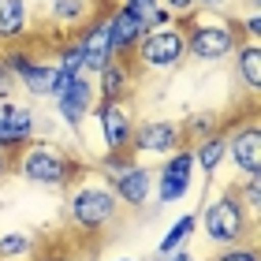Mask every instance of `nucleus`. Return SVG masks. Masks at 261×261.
Instances as JSON below:
<instances>
[{
  "label": "nucleus",
  "mask_w": 261,
  "mask_h": 261,
  "mask_svg": "<svg viewBox=\"0 0 261 261\" xmlns=\"http://www.w3.org/2000/svg\"><path fill=\"white\" fill-rule=\"evenodd\" d=\"M201 224H205L209 243H217V246H239V243H246L254 235L257 217H250V209L239 201L235 187H228L220 198H213L209 205H205Z\"/></svg>",
  "instance_id": "nucleus-1"
},
{
  "label": "nucleus",
  "mask_w": 261,
  "mask_h": 261,
  "mask_svg": "<svg viewBox=\"0 0 261 261\" xmlns=\"http://www.w3.org/2000/svg\"><path fill=\"white\" fill-rule=\"evenodd\" d=\"M15 172L34 187H67V179L75 175V161L67 157L60 146L53 142H27L15 157Z\"/></svg>",
  "instance_id": "nucleus-2"
},
{
  "label": "nucleus",
  "mask_w": 261,
  "mask_h": 261,
  "mask_svg": "<svg viewBox=\"0 0 261 261\" xmlns=\"http://www.w3.org/2000/svg\"><path fill=\"white\" fill-rule=\"evenodd\" d=\"M120 209L123 205H120V198L112 194L109 183H82L67 198V217H71V224H75L79 231L109 228V224H116Z\"/></svg>",
  "instance_id": "nucleus-3"
},
{
  "label": "nucleus",
  "mask_w": 261,
  "mask_h": 261,
  "mask_svg": "<svg viewBox=\"0 0 261 261\" xmlns=\"http://www.w3.org/2000/svg\"><path fill=\"white\" fill-rule=\"evenodd\" d=\"M239 49V22L209 19V22H187V56L201 64H217Z\"/></svg>",
  "instance_id": "nucleus-4"
},
{
  "label": "nucleus",
  "mask_w": 261,
  "mask_h": 261,
  "mask_svg": "<svg viewBox=\"0 0 261 261\" xmlns=\"http://www.w3.org/2000/svg\"><path fill=\"white\" fill-rule=\"evenodd\" d=\"M135 60L149 71H172L187 60V27H157V30H146L142 41L135 45Z\"/></svg>",
  "instance_id": "nucleus-5"
},
{
  "label": "nucleus",
  "mask_w": 261,
  "mask_h": 261,
  "mask_svg": "<svg viewBox=\"0 0 261 261\" xmlns=\"http://www.w3.org/2000/svg\"><path fill=\"white\" fill-rule=\"evenodd\" d=\"M105 175H109L112 194L120 198V205H127V209H142L153 194V172L142 168V164L123 161V153H109V157H105Z\"/></svg>",
  "instance_id": "nucleus-6"
},
{
  "label": "nucleus",
  "mask_w": 261,
  "mask_h": 261,
  "mask_svg": "<svg viewBox=\"0 0 261 261\" xmlns=\"http://www.w3.org/2000/svg\"><path fill=\"white\" fill-rule=\"evenodd\" d=\"M191 179H194V153L191 149H175L168 153V164L157 172V201H179L187 191H191Z\"/></svg>",
  "instance_id": "nucleus-7"
},
{
  "label": "nucleus",
  "mask_w": 261,
  "mask_h": 261,
  "mask_svg": "<svg viewBox=\"0 0 261 261\" xmlns=\"http://www.w3.org/2000/svg\"><path fill=\"white\" fill-rule=\"evenodd\" d=\"M183 146V127L172 120H146L130 130V146L135 153H175Z\"/></svg>",
  "instance_id": "nucleus-8"
},
{
  "label": "nucleus",
  "mask_w": 261,
  "mask_h": 261,
  "mask_svg": "<svg viewBox=\"0 0 261 261\" xmlns=\"http://www.w3.org/2000/svg\"><path fill=\"white\" fill-rule=\"evenodd\" d=\"M90 112H93V82L86 79V71H82V75H71V82L56 93V116H60L71 130H79Z\"/></svg>",
  "instance_id": "nucleus-9"
},
{
  "label": "nucleus",
  "mask_w": 261,
  "mask_h": 261,
  "mask_svg": "<svg viewBox=\"0 0 261 261\" xmlns=\"http://www.w3.org/2000/svg\"><path fill=\"white\" fill-rule=\"evenodd\" d=\"M228 138V157L235 161V168L243 175H261V127L257 120H246L243 127H235Z\"/></svg>",
  "instance_id": "nucleus-10"
},
{
  "label": "nucleus",
  "mask_w": 261,
  "mask_h": 261,
  "mask_svg": "<svg viewBox=\"0 0 261 261\" xmlns=\"http://www.w3.org/2000/svg\"><path fill=\"white\" fill-rule=\"evenodd\" d=\"M34 127H38L34 109L15 105V101H4V105H0V149H4V153L27 146V142L34 138Z\"/></svg>",
  "instance_id": "nucleus-11"
},
{
  "label": "nucleus",
  "mask_w": 261,
  "mask_h": 261,
  "mask_svg": "<svg viewBox=\"0 0 261 261\" xmlns=\"http://www.w3.org/2000/svg\"><path fill=\"white\" fill-rule=\"evenodd\" d=\"M93 116H97V123H101V138H105V146H109V153H127L135 123H130L123 101H101L97 109H93Z\"/></svg>",
  "instance_id": "nucleus-12"
},
{
  "label": "nucleus",
  "mask_w": 261,
  "mask_h": 261,
  "mask_svg": "<svg viewBox=\"0 0 261 261\" xmlns=\"http://www.w3.org/2000/svg\"><path fill=\"white\" fill-rule=\"evenodd\" d=\"M79 53H82V71H97L112 60V34H109V15H101V19H93L86 30L79 34Z\"/></svg>",
  "instance_id": "nucleus-13"
},
{
  "label": "nucleus",
  "mask_w": 261,
  "mask_h": 261,
  "mask_svg": "<svg viewBox=\"0 0 261 261\" xmlns=\"http://www.w3.org/2000/svg\"><path fill=\"white\" fill-rule=\"evenodd\" d=\"M15 82L30 93V97H56V93H60L67 82H71V75H67L64 67H56V64H41V60H34Z\"/></svg>",
  "instance_id": "nucleus-14"
},
{
  "label": "nucleus",
  "mask_w": 261,
  "mask_h": 261,
  "mask_svg": "<svg viewBox=\"0 0 261 261\" xmlns=\"http://www.w3.org/2000/svg\"><path fill=\"white\" fill-rule=\"evenodd\" d=\"M130 86H135V64H130V56H112L97 71V90H101L105 101H123Z\"/></svg>",
  "instance_id": "nucleus-15"
},
{
  "label": "nucleus",
  "mask_w": 261,
  "mask_h": 261,
  "mask_svg": "<svg viewBox=\"0 0 261 261\" xmlns=\"http://www.w3.org/2000/svg\"><path fill=\"white\" fill-rule=\"evenodd\" d=\"M109 34H112V53L130 56L135 45L142 41V34H146V27H142L127 8H116V11H109Z\"/></svg>",
  "instance_id": "nucleus-16"
},
{
  "label": "nucleus",
  "mask_w": 261,
  "mask_h": 261,
  "mask_svg": "<svg viewBox=\"0 0 261 261\" xmlns=\"http://www.w3.org/2000/svg\"><path fill=\"white\" fill-rule=\"evenodd\" d=\"M30 30V4L27 0H0V41H19Z\"/></svg>",
  "instance_id": "nucleus-17"
},
{
  "label": "nucleus",
  "mask_w": 261,
  "mask_h": 261,
  "mask_svg": "<svg viewBox=\"0 0 261 261\" xmlns=\"http://www.w3.org/2000/svg\"><path fill=\"white\" fill-rule=\"evenodd\" d=\"M235 71L246 82V90L257 93L261 90V41H239L235 49Z\"/></svg>",
  "instance_id": "nucleus-18"
},
{
  "label": "nucleus",
  "mask_w": 261,
  "mask_h": 261,
  "mask_svg": "<svg viewBox=\"0 0 261 261\" xmlns=\"http://www.w3.org/2000/svg\"><path fill=\"white\" fill-rule=\"evenodd\" d=\"M191 153H194V164H198V168L205 172V175H213V172L220 168V161L228 157V138H224L220 130H213L209 138L194 142V149H191Z\"/></svg>",
  "instance_id": "nucleus-19"
},
{
  "label": "nucleus",
  "mask_w": 261,
  "mask_h": 261,
  "mask_svg": "<svg viewBox=\"0 0 261 261\" xmlns=\"http://www.w3.org/2000/svg\"><path fill=\"white\" fill-rule=\"evenodd\" d=\"M120 8H127L146 30H157V27H168L172 22V11L161 4V0H123Z\"/></svg>",
  "instance_id": "nucleus-20"
},
{
  "label": "nucleus",
  "mask_w": 261,
  "mask_h": 261,
  "mask_svg": "<svg viewBox=\"0 0 261 261\" xmlns=\"http://www.w3.org/2000/svg\"><path fill=\"white\" fill-rule=\"evenodd\" d=\"M49 15L60 27H82L90 19V0H49Z\"/></svg>",
  "instance_id": "nucleus-21"
},
{
  "label": "nucleus",
  "mask_w": 261,
  "mask_h": 261,
  "mask_svg": "<svg viewBox=\"0 0 261 261\" xmlns=\"http://www.w3.org/2000/svg\"><path fill=\"white\" fill-rule=\"evenodd\" d=\"M194 224H198V217H194V213H187V217H179V220H175L172 228L164 231V239H161V246H157V250H161V257H164V254H172V250H179V246H183L187 239H191Z\"/></svg>",
  "instance_id": "nucleus-22"
},
{
  "label": "nucleus",
  "mask_w": 261,
  "mask_h": 261,
  "mask_svg": "<svg viewBox=\"0 0 261 261\" xmlns=\"http://www.w3.org/2000/svg\"><path fill=\"white\" fill-rule=\"evenodd\" d=\"M235 194H239V201L250 209V217H257L261 213V175H246V183L235 187Z\"/></svg>",
  "instance_id": "nucleus-23"
},
{
  "label": "nucleus",
  "mask_w": 261,
  "mask_h": 261,
  "mask_svg": "<svg viewBox=\"0 0 261 261\" xmlns=\"http://www.w3.org/2000/svg\"><path fill=\"white\" fill-rule=\"evenodd\" d=\"M34 246V239L27 231H8V235H0V257H19V254H27Z\"/></svg>",
  "instance_id": "nucleus-24"
},
{
  "label": "nucleus",
  "mask_w": 261,
  "mask_h": 261,
  "mask_svg": "<svg viewBox=\"0 0 261 261\" xmlns=\"http://www.w3.org/2000/svg\"><path fill=\"white\" fill-rule=\"evenodd\" d=\"M213 130H217V116H191L187 120V127H183V138H191V142H201V138H209Z\"/></svg>",
  "instance_id": "nucleus-25"
},
{
  "label": "nucleus",
  "mask_w": 261,
  "mask_h": 261,
  "mask_svg": "<svg viewBox=\"0 0 261 261\" xmlns=\"http://www.w3.org/2000/svg\"><path fill=\"white\" fill-rule=\"evenodd\" d=\"M56 67H64L67 75H82V53H79V41H67L60 49V60H56Z\"/></svg>",
  "instance_id": "nucleus-26"
},
{
  "label": "nucleus",
  "mask_w": 261,
  "mask_h": 261,
  "mask_svg": "<svg viewBox=\"0 0 261 261\" xmlns=\"http://www.w3.org/2000/svg\"><path fill=\"white\" fill-rule=\"evenodd\" d=\"M217 261H257V250L254 246H224V254H217Z\"/></svg>",
  "instance_id": "nucleus-27"
},
{
  "label": "nucleus",
  "mask_w": 261,
  "mask_h": 261,
  "mask_svg": "<svg viewBox=\"0 0 261 261\" xmlns=\"http://www.w3.org/2000/svg\"><path fill=\"white\" fill-rule=\"evenodd\" d=\"M243 30L250 34V41H261V11H257V8L243 19Z\"/></svg>",
  "instance_id": "nucleus-28"
},
{
  "label": "nucleus",
  "mask_w": 261,
  "mask_h": 261,
  "mask_svg": "<svg viewBox=\"0 0 261 261\" xmlns=\"http://www.w3.org/2000/svg\"><path fill=\"white\" fill-rule=\"evenodd\" d=\"M161 4L168 8L172 15H191V11H194V0H161Z\"/></svg>",
  "instance_id": "nucleus-29"
},
{
  "label": "nucleus",
  "mask_w": 261,
  "mask_h": 261,
  "mask_svg": "<svg viewBox=\"0 0 261 261\" xmlns=\"http://www.w3.org/2000/svg\"><path fill=\"white\" fill-rule=\"evenodd\" d=\"M15 86V75L8 71V64H4V56H0V97H8V90Z\"/></svg>",
  "instance_id": "nucleus-30"
},
{
  "label": "nucleus",
  "mask_w": 261,
  "mask_h": 261,
  "mask_svg": "<svg viewBox=\"0 0 261 261\" xmlns=\"http://www.w3.org/2000/svg\"><path fill=\"white\" fill-rule=\"evenodd\" d=\"M224 4H228V0H194V8H205V11H217Z\"/></svg>",
  "instance_id": "nucleus-31"
},
{
  "label": "nucleus",
  "mask_w": 261,
  "mask_h": 261,
  "mask_svg": "<svg viewBox=\"0 0 261 261\" xmlns=\"http://www.w3.org/2000/svg\"><path fill=\"white\" fill-rule=\"evenodd\" d=\"M164 261H194V254H187L183 246L179 250H172V254H164Z\"/></svg>",
  "instance_id": "nucleus-32"
},
{
  "label": "nucleus",
  "mask_w": 261,
  "mask_h": 261,
  "mask_svg": "<svg viewBox=\"0 0 261 261\" xmlns=\"http://www.w3.org/2000/svg\"><path fill=\"white\" fill-rule=\"evenodd\" d=\"M8 168H11V161H8V153L0 149V179H4V175H8Z\"/></svg>",
  "instance_id": "nucleus-33"
},
{
  "label": "nucleus",
  "mask_w": 261,
  "mask_h": 261,
  "mask_svg": "<svg viewBox=\"0 0 261 261\" xmlns=\"http://www.w3.org/2000/svg\"><path fill=\"white\" fill-rule=\"evenodd\" d=\"M250 4H254V8H261V0H250Z\"/></svg>",
  "instance_id": "nucleus-34"
},
{
  "label": "nucleus",
  "mask_w": 261,
  "mask_h": 261,
  "mask_svg": "<svg viewBox=\"0 0 261 261\" xmlns=\"http://www.w3.org/2000/svg\"><path fill=\"white\" fill-rule=\"evenodd\" d=\"M116 261H130V257H116Z\"/></svg>",
  "instance_id": "nucleus-35"
}]
</instances>
